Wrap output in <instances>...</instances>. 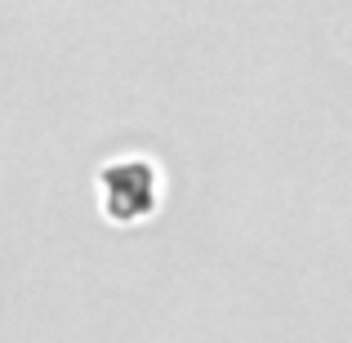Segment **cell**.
<instances>
[{"label": "cell", "instance_id": "1", "mask_svg": "<svg viewBox=\"0 0 352 343\" xmlns=\"http://www.w3.org/2000/svg\"><path fill=\"white\" fill-rule=\"evenodd\" d=\"M103 206L112 219H143L156 201V174L143 161H120L103 170Z\"/></svg>", "mask_w": 352, "mask_h": 343}]
</instances>
